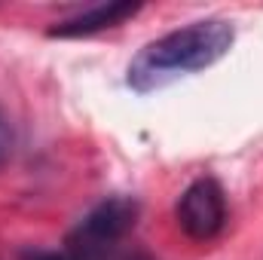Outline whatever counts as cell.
<instances>
[{
    "label": "cell",
    "mask_w": 263,
    "mask_h": 260,
    "mask_svg": "<svg viewBox=\"0 0 263 260\" xmlns=\"http://www.w3.org/2000/svg\"><path fill=\"white\" fill-rule=\"evenodd\" d=\"M236 31L223 18H202L184 28H175L156 40H150L126 70V83L135 92H153L168 86L178 77L199 73L217 65L233 49Z\"/></svg>",
    "instance_id": "obj_1"
},
{
    "label": "cell",
    "mask_w": 263,
    "mask_h": 260,
    "mask_svg": "<svg viewBox=\"0 0 263 260\" xmlns=\"http://www.w3.org/2000/svg\"><path fill=\"white\" fill-rule=\"evenodd\" d=\"M141 205L135 196H107L101 199L67 236L65 251L73 260H107L117 242L135 230Z\"/></svg>",
    "instance_id": "obj_2"
},
{
    "label": "cell",
    "mask_w": 263,
    "mask_h": 260,
    "mask_svg": "<svg viewBox=\"0 0 263 260\" xmlns=\"http://www.w3.org/2000/svg\"><path fill=\"white\" fill-rule=\"evenodd\" d=\"M178 227L193 242H211L227 224V196L214 178L193 181L175 205Z\"/></svg>",
    "instance_id": "obj_3"
},
{
    "label": "cell",
    "mask_w": 263,
    "mask_h": 260,
    "mask_svg": "<svg viewBox=\"0 0 263 260\" xmlns=\"http://www.w3.org/2000/svg\"><path fill=\"white\" fill-rule=\"evenodd\" d=\"M141 12V3H132V0H120V3H95V6H86L80 9L77 15L55 22L46 34L52 40H80V37H92V34H101L107 28H117L123 25L126 18H135Z\"/></svg>",
    "instance_id": "obj_4"
},
{
    "label": "cell",
    "mask_w": 263,
    "mask_h": 260,
    "mask_svg": "<svg viewBox=\"0 0 263 260\" xmlns=\"http://www.w3.org/2000/svg\"><path fill=\"white\" fill-rule=\"evenodd\" d=\"M18 260H73V257L67 254L65 248L62 251H52V248H25L18 254Z\"/></svg>",
    "instance_id": "obj_5"
},
{
    "label": "cell",
    "mask_w": 263,
    "mask_h": 260,
    "mask_svg": "<svg viewBox=\"0 0 263 260\" xmlns=\"http://www.w3.org/2000/svg\"><path fill=\"white\" fill-rule=\"evenodd\" d=\"M12 126H9V120H6V114L0 110V165L9 159V153H12Z\"/></svg>",
    "instance_id": "obj_6"
}]
</instances>
